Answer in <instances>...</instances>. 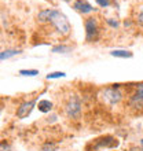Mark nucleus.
Listing matches in <instances>:
<instances>
[{"label": "nucleus", "mask_w": 143, "mask_h": 151, "mask_svg": "<svg viewBox=\"0 0 143 151\" xmlns=\"http://www.w3.org/2000/svg\"><path fill=\"white\" fill-rule=\"evenodd\" d=\"M136 22H138L140 26H143V10H140L138 17H136Z\"/></svg>", "instance_id": "18"}, {"label": "nucleus", "mask_w": 143, "mask_h": 151, "mask_svg": "<svg viewBox=\"0 0 143 151\" xmlns=\"http://www.w3.org/2000/svg\"><path fill=\"white\" fill-rule=\"evenodd\" d=\"M36 18H37V21H39L40 24H46V22L51 24L55 28L56 32L59 33V35H62V36H68L69 33H70L72 28H70V24H69L68 18L61 11H58V10L46 8L43 11H40Z\"/></svg>", "instance_id": "1"}, {"label": "nucleus", "mask_w": 143, "mask_h": 151, "mask_svg": "<svg viewBox=\"0 0 143 151\" xmlns=\"http://www.w3.org/2000/svg\"><path fill=\"white\" fill-rule=\"evenodd\" d=\"M73 8H74L76 11L81 12V14H88V12L94 11V7L88 3L87 0H76L74 3H73Z\"/></svg>", "instance_id": "8"}, {"label": "nucleus", "mask_w": 143, "mask_h": 151, "mask_svg": "<svg viewBox=\"0 0 143 151\" xmlns=\"http://www.w3.org/2000/svg\"><path fill=\"white\" fill-rule=\"evenodd\" d=\"M84 26H85V40L87 41H94V40L98 39V35H99V25H98V21L94 17H88L85 22H84Z\"/></svg>", "instance_id": "4"}, {"label": "nucleus", "mask_w": 143, "mask_h": 151, "mask_svg": "<svg viewBox=\"0 0 143 151\" xmlns=\"http://www.w3.org/2000/svg\"><path fill=\"white\" fill-rule=\"evenodd\" d=\"M18 54H21L20 50H4V51H1V54H0V59L1 60L8 59V58H11V56H14V55H18Z\"/></svg>", "instance_id": "11"}, {"label": "nucleus", "mask_w": 143, "mask_h": 151, "mask_svg": "<svg viewBox=\"0 0 143 151\" xmlns=\"http://www.w3.org/2000/svg\"><path fill=\"white\" fill-rule=\"evenodd\" d=\"M106 22L109 25H110L111 28H118V21H116V19H113V18H109V19H106Z\"/></svg>", "instance_id": "17"}, {"label": "nucleus", "mask_w": 143, "mask_h": 151, "mask_svg": "<svg viewBox=\"0 0 143 151\" xmlns=\"http://www.w3.org/2000/svg\"><path fill=\"white\" fill-rule=\"evenodd\" d=\"M102 98H103V100L107 104H111V106L120 103V100L123 99V93L118 89V84H114L111 87L105 88L103 92H102Z\"/></svg>", "instance_id": "3"}, {"label": "nucleus", "mask_w": 143, "mask_h": 151, "mask_svg": "<svg viewBox=\"0 0 143 151\" xmlns=\"http://www.w3.org/2000/svg\"><path fill=\"white\" fill-rule=\"evenodd\" d=\"M110 55L116 58H132V52L127 50H114L110 52Z\"/></svg>", "instance_id": "10"}, {"label": "nucleus", "mask_w": 143, "mask_h": 151, "mask_svg": "<svg viewBox=\"0 0 143 151\" xmlns=\"http://www.w3.org/2000/svg\"><path fill=\"white\" fill-rule=\"evenodd\" d=\"M129 104H131V107L135 109L143 107V83H139L135 85L134 92L129 96Z\"/></svg>", "instance_id": "5"}, {"label": "nucleus", "mask_w": 143, "mask_h": 151, "mask_svg": "<svg viewBox=\"0 0 143 151\" xmlns=\"http://www.w3.org/2000/svg\"><path fill=\"white\" fill-rule=\"evenodd\" d=\"M65 73L64 72H54V73H50L47 76V80H52V78H61V77H65Z\"/></svg>", "instance_id": "16"}, {"label": "nucleus", "mask_w": 143, "mask_h": 151, "mask_svg": "<svg viewBox=\"0 0 143 151\" xmlns=\"http://www.w3.org/2000/svg\"><path fill=\"white\" fill-rule=\"evenodd\" d=\"M72 47L69 45H55L52 48V52H56V54H66V52H70Z\"/></svg>", "instance_id": "12"}, {"label": "nucleus", "mask_w": 143, "mask_h": 151, "mask_svg": "<svg viewBox=\"0 0 143 151\" xmlns=\"http://www.w3.org/2000/svg\"><path fill=\"white\" fill-rule=\"evenodd\" d=\"M37 109H39L41 113H48V111H51V109H52V103L50 102V100H40L39 104H37Z\"/></svg>", "instance_id": "9"}, {"label": "nucleus", "mask_w": 143, "mask_h": 151, "mask_svg": "<svg viewBox=\"0 0 143 151\" xmlns=\"http://www.w3.org/2000/svg\"><path fill=\"white\" fill-rule=\"evenodd\" d=\"M8 150H10V147H8V144L3 140V142H1V151H8Z\"/></svg>", "instance_id": "19"}, {"label": "nucleus", "mask_w": 143, "mask_h": 151, "mask_svg": "<svg viewBox=\"0 0 143 151\" xmlns=\"http://www.w3.org/2000/svg\"><path fill=\"white\" fill-rule=\"evenodd\" d=\"M35 106H36V99L24 102V103L18 107V110H17V117H18V118H25V117H28V115L32 113Z\"/></svg>", "instance_id": "7"}, {"label": "nucleus", "mask_w": 143, "mask_h": 151, "mask_svg": "<svg viewBox=\"0 0 143 151\" xmlns=\"http://www.w3.org/2000/svg\"><path fill=\"white\" fill-rule=\"evenodd\" d=\"M140 144H142V147H143V139H142V140H140Z\"/></svg>", "instance_id": "20"}, {"label": "nucleus", "mask_w": 143, "mask_h": 151, "mask_svg": "<svg viewBox=\"0 0 143 151\" xmlns=\"http://www.w3.org/2000/svg\"><path fill=\"white\" fill-rule=\"evenodd\" d=\"M92 144H95V147H92V151H98L103 147H106V148L117 147L118 142H117L114 137H111V136H106V137H100V139L94 140Z\"/></svg>", "instance_id": "6"}, {"label": "nucleus", "mask_w": 143, "mask_h": 151, "mask_svg": "<svg viewBox=\"0 0 143 151\" xmlns=\"http://www.w3.org/2000/svg\"><path fill=\"white\" fill-rule=\"evenodd\" d=\"M96 3L99 4L100 7H110V6H114V0H95Z\"/></svg>", "instance_id": "14"}, {"label": "nucleus", "mask_w": 143, "mask_h": 151, "mask_svg": "<svg viewBox=\"0 0 143 151\" xmlns=\"http://www.w3.org/2000/svg\"><path fill=\"white\" fill-rule=\"evenodd\" d=\"M21 76H26V77H35V76L39 74L37 70H20Z\"/></svg>", "instance_id": "15"}, {"label": "nucleus", "mask_w": 143, "mask_h": 151, "mask_svg": "<svg viewBox=\"0 0 143 151\" xmlns=\"http://www.w3.org/2000/svg\"><path fill=\"white\" fill-rule=\"evenodd\" d=\"M58 147H56L55 143H52V142H48V143H44L41 147H40L39 151H56Z\"/></svg>", "instance_id": "13"}, {"label": "nucleus", "mask_w": 143, "mask_h": 151, "mask_svg": "<svg viewBox=\"0 0 143 151\" xmlns=\"http://www.w3.org/2000/svg\"><path fill=\"white\" fill-rule=\"evenodd\" d=\"M65 114L68 115L69 118H79L80 113H81V102L77 95H70L68 100L65 102Z\"/></svg>", "instance_id": "2"}, {"label": "nucleus", "mask_w": 143, "mask_h": 151, "mask_svg": "<svg viewBox=\"0 0 143 151\" xmlns=\"http://www.w3.org/2000/svg\"><path fill=\"white\" fill-rule=\"evenodd\" d=\"M65 1H70V0H65Z\"/></svg>", "instance_id": "21"}]
</instances>
